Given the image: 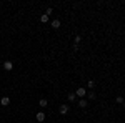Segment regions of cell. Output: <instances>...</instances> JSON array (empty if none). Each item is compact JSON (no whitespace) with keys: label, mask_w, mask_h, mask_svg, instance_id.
Wrapping results in <instances>:
<instances>
[{"label":"cell","mask_w":125,"mask_h":123,"mask_svg":"<svg viewBox=\"0 0 125 123\" xmlns=\"http://www.w3.org/2000/svg\"><path fill=\"white\" fill-rule=\"evenodd\" d=\"M87 86H88V88H94V86H95V82H94V80H88V82H87Z\"/></svg>","instance_id":"obj_10"},{"label":"cell","mask_w":125,"mask_h":123,"mask_svg":"<svg viewBox=\"0 0 125 123\" xmlns=\"http://www.w3.org/2000/svg\"><path fill=\"white\" fill-rule=\"evenodd\" d=\"M40 22H42V23H47V22H48V15H45V13H43V15L40 17Z\"/></svg>","instance_id":"obj_7"},{"label":"cell","mask_w":125,"mask_h":123,"mask_svg":"<svg viewBox=\"0 0 125 123\" xmlns=\"http://www.w3.org/2000/svg\"><path fill=\"white\" fill-rule=\"evenodd\" d=\"M78 105H80L82 108H85V106H87V100H83V98H80V103H78Z\"/></svg>","instance_id":"obj_11"},{"label":"cell","mask_w":125,"mask_h":123,"mask_svg":"<svg viewBox=\"0 0 125 123\" xmlns=\"http://www.w3.org/2000/svg\"><path fill=\"white\" fill-rule=\"evenodd\" d=\"M52 27H53V28H60V20L58 19L52 20Z\"/></svg>","instance_id":"obj_6"},{"label":"cell","mask_w":125,"mask_h":123,"mask_svg":"<svg viewBox=\"0 0 125 123\" xmlns=\"http://www.w3.org/2000/svg\"><path fill=\"white\" fill-rule=\"evenodd\" d=\"M115 100H117V103H120V105H124V103H125V100H124V96H122V95H120V96H117Z\"/></svg>","instance_id":"obj_8"},{"label":"cell","mask_w":125,"mask_h":123,"mask_svg":"<svg viewBox=\"0 0 125 123\" xmlns=\"http://www.w3.org/2000/svg\"><path fill=\"white\" fill-rule=\"evenodd\" d=\"M0 103H2V106H7V105L10 103V98L9 96H2V98H0Z\"/></svg>","instance_id":"obj_3"},{"label":"cell","mask_w":125,"mask_h":123,"mask_svg":"<svg viewBox=\"0 0 125 123\" xmlns=\"http://www.w3.org/2000/svg\"><path fill=\"white\" fill-rule=\"evenodd\" d=\"M3 68H5L7 72H12V70H13V63H12L10 60H7V62L3 63Z\"/></svg>","instance_id":"obj_2"},{"label":"cell","mask_w":125,"mask_h":123,"mask_svg":"<svg viewBox=\"0 0 125 123\" xmlns=\"http://www.w3.org/2000/svg\"><path fill=\"white\" fill-rule=\"evenodd\" d=\"M75 96H77L75 93H68V102H73V100H75Z\"/></svg>","instance_id":"obj_12"},{"label":"cell","mask_w":125,"mask_h":123,"mask_svg":"<svg viewBox=\"0 0 125 123\" xmlns=\"http://www.w3.org/2000/svg\"><path fill=\"white\" fill-rule=\"evenodd\" d=\"M88 98H90V100H95V93H94V92H90V93H88Z\"/></svg>","instance_id":"obj_14"},{"label":"cell","mask_w":125,"mask_h":123,"mask_svg":"<svg viewBox=\"0 0 125 123\" xmlns=\"http://www.w3.org/2000/svg\"><path fill=\"white\" fill-rule=\"evenodd\" d=\"M60 113H62V115H67L68 113V106H67V105H60Z\"/></svg>","instance_id":"obj_5"},{"label":"cell","mask_w":125,"mask_h":123,"mask_svg":"<svg viewBox=\"0 0 125 123\" xmlns=\"http://www.w3.org/2000/svg\"><path fill=\"white\" fill-rule=\"evenodd\" d=\"M35 118H37V120H39V122L42 123L43 120H45V113H43V112H39V113L35 115Z\"/></svg>","instance_id":"obj_4"},{"label":"cell","mask_w":125,"mask_h":123,"mask_svg":"<svg viewBox=\"0 0 125 123\" xmlns=\"http://www.w3.org/2000/svg\"><path fill=\"white\" fill-rule=\"evenodd\" d=\"M124 108H125V103H124Z\"/></svg>","instance_id":"obj_16"},{"label":"cell","mask_w":125,"mask_h":123,"mask_svg":"<svg viewBox=\"0 0 125 123\" xmlns=\"http://www.w3.org/2000/svg\"><path fill=\"white\" fill-rule=\"evenodd\" d=\"M47 103H48V102L45 100V98H40V102H39V105H40V106H47Z\"/></svg>","instance_id":"obj_9"},{"label":"cell","mask_w":125,"mask_h":123,"mask_svg":"<svg viewBox=\"0 0 125 123\" xmlns=\"http://www.w3.org/2000/svg\"><path fill=\"white\" fill-rule=\"evenodd\" d=\"M75 95H77L78 98H83V96H85V95H87V92H85V88H82V86H80V88H78L77 92H75Z\"/></svg>","instance_id":"obj_1"},{"label":"cell","mask_w":125,"mask_h":123,"mask_svg":"<svg viewBox=\"0 0 125 123\" xmlns=\"http://www.w3.org/2000/svg\"><path fill=\"white\" fill-rule=\"evenodd\" d=\"M80 40H82L80 37H75V45H78V43H80Z\"/></svg>","instance_id":"obj_15"},{"label":"cell","mask_w":125,"mask_h":123,"mask_svg":"<svg viewBox=\"0 0 125 123\" xmlns=\"http://www.w3.org/2000/svg\"><path fill=\"white\" fill-rule=\"evenodd\" d=\"M52 13H53V10H52V9H50V7H48V9H47V12H45V15H48V17H50Z\"/></svg>","instance_id":"obj_13"}]
</instances>
